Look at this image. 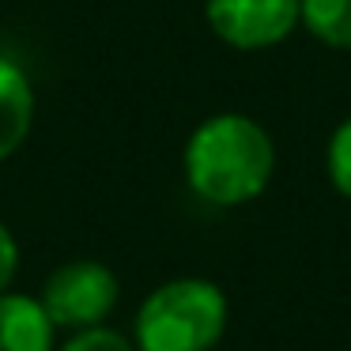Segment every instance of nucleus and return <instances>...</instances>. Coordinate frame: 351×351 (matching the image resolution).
Returning a JSON list of instances; mask_svg holds the SVG:
<instances>
[{
    "instance_id": "nucleus-1",
    "label": "nucleus",
    "mask_w": 351,
    "mask_h": 351,
    "mask_svg": "<svg viewBox=\"0 0 351 351\" xmlns=\"http://www.w3.org/2000/svg\"><path fill=\"white\" fill-rule=\"evenodd\" d=\"M276 152L268 132L245 114H215L185 144V178L200 200L234 208L261 197L272 178Z\"/></svg>"
},
{
    "instance_id": "nucleus-2",
    "label": "nucleus",
    "mask_w": 351,
    "mask_h": 351,
    "mask_svg": "<svg viewBox=\"0 0 351 351\" xmlns=\"http://www.w3.org/2000/svg\"><path fill=\"white\" fill-rule=\"evenodd\" d=\"M227 328V298L208 280H170L136 310V351H212Z\"/></svg>"
},
{
    "instance_id": "nucleus-3",
    "label": "nucleus",
    "mask_w": 351,
    "mask_h": 351,
    "mask_svg": "<svg viewBox=\"0 0 351 351\" xmlns=\"http://www.w3.org/2000/svg\"><path fill=\"white\" fill-rule=\"evenodd\" d=\"M121 283L102 261H69L42 287V310L57 328H95L114 313Z\"/></svg>"
},
{
    "instance_id": "nucleus-4",
    "label": "nucleus",
    "mask_w": 351,
    "mask_h": 351,
    "mask_svg": "<svg viewBox=\"0 0 351 351\" xmlns=\"http://www.w3.org/2000/svg\"><path fill=\"white\" fill-rule=\"evenodd\" d=\"M208 23L227 46L265 49L298 23V0H208Z\"/></svg>"
},
{
    "instance_id": "nucleus-5",
    "label": "nucleus",
    "mask_w": 351,
    "mask_h": 351,
    "mask_svg": "<svg viewBox=\"0 0 351 351\" xmlns=\"http://www.w3.org/2000/svg\"><path fill=\"white\" fill-rule=\"evenodd\" d=\"M53 332L38 298L0 291V351H53Z\"/></svg>"
},
{
    "instance_id": "nucleus-6",
    "label": "nucleus",
    "mask_w": 351,
    "mask_h": 351,
    "mask_svg": "<svg viewBox=\"0 0 351 351\" xmlns=\"http://www.w3.org/2000/svg\"><path fill=\"white\" fill-rule=\"evenodd\" d=\"M34 125V87L16 61L0 57V159L19 152Z\"/></svg>"
},
{
    "instance_id": "nucleus-7",
    "label": "nucleus",
    "mask_w": 351,
    "mask_h": 351,
    "mask_svg": "<svg viewBox=\"0 0 351 351\" xmlns=\"http://www.w3.org/2000/svg\"><path fill=\"white\" fill-rule=\"evenodd\" d=\"M298 16L321 42L351 49V0H298Z\"/></svg>"
},
{
    "instance_id": "nucleus-8",
    "label": "nucleus",
    "mask_w": 351,
    "mask_h": 351,
    "mask_svg": "<svg viewBox=\"0 0 351 351\" xmlns=\"http://www.w3.org/2000/svg\"><path fill=\"white\" fill-rule=\"evenodd\" d=\"M328 178L343 197H351V117L328 140Z\"/></svg>"
},
{
    "instance_id": "nucleus-9",
    "label": "nucleus",
    "mask_w": 351,
    "mask_h": 351,
    "mask_svg": "<svg viewBox=\"0 0 351 351\" xmlns=\"http://www.w3.org/2000/svg\"><path fill=\"white\" fill-rule=\"evenodd\" d=\"M61 351H136V348H132V340H125L121 332H114V328L95 325V328H80V332H72Z\"/></svg>"
},
{
    "instance_id": "nucleus-10",
    "label": "nucleus",
    "mask_w": 351,
    "mask_h": 351,
    "mask_svg": "<svg viewBox=\"0 0 351 351\" xmlns=\"http://www.w3.org/2000/svg\"><path fill=\"white\" fill-rule=\"evenodd\" d=\"M19 268V245H16V234H12L4 223H0V291H8L12 276Z\"/></svg>"
}]
</instances>
